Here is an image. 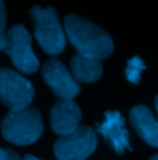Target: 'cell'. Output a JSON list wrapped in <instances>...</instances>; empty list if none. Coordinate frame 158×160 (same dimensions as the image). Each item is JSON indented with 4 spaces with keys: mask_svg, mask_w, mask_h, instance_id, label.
Returning <instances> with one entry per match:
<instances>
[{
    "mask_svg": "<svg viewBox=\"0 0 158 160\" xmlns=\"http://www.w3.org/2000/svg\"><path fill=\"white\" fill-rule=\"evenodd\" d=\"M98 132L106 140V143L115 150V153L122 154L126 149L132 150L130 147L129 132L125 128V120L118 111L105 112V121L97 124Z\"/></svg>",
    "mask_w": 158,
    "mask_h": 160,
    "instance_id": "9",
    "label": "cell"
},
{
    "mask_svg": "<svg viewBox=\"0 0 158 160\" xmlns=\"http://www.w3.org/2000/svg\"><path fill=\"white\" fill-rule=\"evenodd\" d=\"M130 122L138 136L148 145L158 148V122L147 106L137 105L132 107Z\"/></svg>",
    "mask_w": 158,
    "mask_h": 160,
    "instance_id": "10",
    "label": "cell"
},
{
    "mask_svg": "<svg viewBox=\"0 0 158 160\" xmlns=\"http://www.w3.org/2000/svg\"><path fill=\"white\" fill-rule=\"evenodd\" d=\"M30 16L34 21L35 37L42 49L51 56L59 54L66 47V36L56 10L52 6H34L30 10Z\"/></svg>",
    "mask_w": 158,
    "mask_h": 160,
    "instance_id": "3",
    "label": "cell"
},
{
    "mask_svg": "<svg viewBox=\"0 0 158 160\" xmlns=\"http://www.w3.org/2000/svg\"><path fill=\"white\" fill-rule=\"evenodd\" d=\"M146 69L145 62L141 59L140 57L135 56L127 62V67L125 70L126 79L132 84H138L141 80V73Z\"/></svg>",
    "mask_w": 158,
    "mask_h": 160,
    "instance_id": "12",
    "label": "cell"
},
{
    "mask_svg": "<svg viewBox=\"0 0 158 160\" xmlns=\"http://www.w3.org/2000/svg\"><path fill=\"white\" fill-rule=\"evenodd\" d=\"M148 160H158V154H156V155H153V157H151Z\"/></svg>",
    "mask_w": 158,
    "mask_h": 160,
    "instance_id": "17",
    "label": "cell"
},
{
    "mask_svg": "<svg viewBox=\"0 0 158 160\" xmlns=\"http://www.w3.org/2000/svg\"><path fill=\"white\" fill-rule=\"evenodd\" d=\"M73 77L83 82H93L103 75V65L99 59L77 53L71 59Z\"/></svg>",
    "mask_w": 158,
    "mask_h": 160,
    "instance_id": "11",
    "label": "cell"
},
{
    "mask_svg": "<svg viewBox=\"0 0 158 160\" xmlns=\"http://www.w3.org/2000/svg\"><path fill=\"white\" fill-rule=\"evenodd\" d=\"M155 105H156V110H157V112H158V95L156 96V100H155Z\"/></svg>",
    "mask_w": 158,
    "mask_h": 160,
    "instance_id": "16",
    "label": "cell"
},
{
    "mask_svg": "<svg viewBox=\"0 0 158 160\" xmlns=\"http://www.w3.org/2000/svg\"><path fill=\"white\" fill-rule=\"evenodd\" d=\"M43 132V123L37 108L26 107L6 113L1 123L4 139L16 144L29 145L35 143Z\"/></svg>",
    "mask_w": 158,
    "mask_h": 160,
    "instance_id": "2",
    "label": "cell"
},
{
    "mask_svg": "<svg viewBox=\"0 0 158 160\" xmlns=\"http://www.w3.org/2000/svg\"><path fill=\"white\" fill-rule=\"evenodd\" d=\"M42 77L51 90L59 99L72 100L80 91L79 84L73 74L69 73L62 60L53 57L42 67Z\"/></svg>",
    "mask_w": 158,
    "mask_h": 160,
    "instance_id": "7",
    "label": "cell"
},
{
    "mask_svg": "<svg viewBox=\"0 0 158 160\" xmlns=\"http://www.w3.org/2000/svg\"><path fill=\"white\" fill-rule=\"evenodd\" d=\"M34 95L35 90L29 80L10 68H1L0 98L3 103L10 108V111L29 107Z\"/></svg>",
    "mask_w": 158,
    "mask_h": 160,
    "instance_id": "5",
    "label": "cell"
},
{
    "mask_svg": "<svg viewBox=\"0 0 158 160\" xmlns=\"http://www.w3.org/2000/svg\"><path fill=\"white\" fill-rule=\"evenodd\" d=\"M0 12H1V15H0V21H1V23H0V48H1V51L4 49V47H5V42H6V9H5V5H4V1H1L0 2Z\"/></svg>",
    "mask_w": 158,
    "mask_h": 160,
    "instance_id": "13",
    "label": "cell"
},
{
    "mask_svg": "<svg viewBox=\"0 0 158 160\" xmlns=\"http://www.w3.org/2000/svg\"><path fill=\"white\" fill-rule=\"evenodd\" d=\"M32 40L29 31L22 25H14L6 33V42L3 52L10 58L20 73H35L40 62L32 51Z\"/></svg>",
    "mask_w": 158,
    "mask_h": 160,
    "instance_id": "4",
    "label": "cell"
},
{
    "mask_svg": "<svg viewBox=\"0 0 158 160\" xmlns=\"http://www.w3.org/2000/svg\"><path fill=\"white\" fill-rule=\"evenodd\" d=\"M25 160H41V159L36 158V157H34V155H31V154H27V155L25 157Z\"/></svg>",
    "mask_w": 158,
    "mask_h": 160,
    "instance_id": "15",
    "label": "cell"
},
{
    "mask_svg": "<svg viewBox=\"0 0 158 160\" xmlns=\"http://www.w3.org/2000/svg\"><path fill=\"white\" fill-rule=\"evenodd\" d=\"M64 28L67 37L78 53L99 60L111 56L114 51L111 37L90 21L71 14L64 18Z\"/></svg>",
    "mask_w": 158,
    "mask_h": 160,
    "instance_id": "1",
    "label": "cell"
},
{
    "mask_svg": "<svg viewBox=\"0 0 158 160\" xmlns=\"http://www.w3.org/2000/svg\"><path fill=\"white\" fill-rule=\"evenodd\" d=\"M97 134L87 127L79 126L73 133L59 137L53 152L57 160H85L97 148Z\"/></svg>",
    "mask_w": 158,
    "mask_h": 160,
    "instance_id": "6",
    "label": "cell"
},
{
    "mask_svg": "<svg viewBox=\"0 0 158 160\" xmlns=\"http://www.w3.org/2000/svg\"><path fill=\"white\" fill-rule=\"evenodd\" d=\"M0 157H1V160H25L20 157L19 154L11 149H1L0 152Z\"/></svg>",
    "mask_w": 158,
    "mask_h": 160,
    "instance_id": "14",
    "label": "cell"
},
{
    "mask_svg": "<svg viewBox=\"0 0 158 160\" xmlns=\"http://www.w3.org/2000/svg\"><path fill=\"white\" fill-rule=\"evenodd\" d=\"M52 131L61 137L73 133L79 128L82 112L73 100L59 99L50 112Z\"/></svg>",
    "mask_w": 158,
    "mask_h": 160,
    "instance_id": "8",
    "label": "cell"
}]
</instances>
